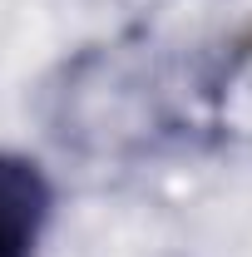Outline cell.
<instances>
[{
	"instance_id": "cell-1",
	"label": "cell",
	"mask_w": 252,
	"mask_h": 257,
	"mask_svg": "<svg viewBox=\"0 0 252 257\" xmlns=\"http://www.w3.org/2000/svg\"><path fill=\"white\" fill-rule=\"evenodd\" d=\"M50 208H55V188L45 168L25 154L0 149V257H35Z\"/></svg>"
}]
</instances>
